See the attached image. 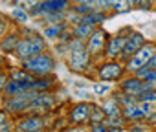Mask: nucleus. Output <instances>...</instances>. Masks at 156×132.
<instances>
[{"label":"nucleus","mask_w":156,"mask_h":132,"mask_svg":"<svg viewBox=\"0 0 156 132\" xmlns=\"http://www.w3.org/2000/svg\"><path fill=\"white\" fill-rule=\"evenodd\" d=\"M24 68H26L28 72L44 75V74L51 72V68H53V61H51V57H50L48 53L42 51V53H37V55H33L31 59H28V61L24 62Z\"/></svg>","instance_id":"obj_1"},{"label":"nucleus","mask_w":156,"mask_h":132,"mask_svg":"<svg viewBox=\"0 0 156 132\" xmlns=\"http://www.w3.org/2000/svg\"><path fill=\"white\" fill-rule=\"evenodd\" d=\"M154 50H156V48H154L152 44H143V46L129 59V70H130V72H138L140 68H143V66L156 55Z\"/></svg>","instance_id":"obj_2"},{"label":"nucleus","mask_w":156,"mask_h":132,"mask_svg":"<svg viewBox=\"0 0 156 132\" xmlns=\"http://www.w3.org/2000/svg\"><path fill=\"white\" fill-rule=\"evenodd\" d=\"M90 61V53L87 48H83L79 42L72 44V55H70V66L73 70H83L88 66Z\"/></svg>","instance_id":"obj_3"},{"label":"nucleus","mask_w":156,"mask_h":132,"mask_svg":"<svg viewBox=\"0 0 156 132\" xmlns=\"http://www.w3.org/2000/svg\"><path fill=\"white\" fill-rule=\"evenodd\" d=\"M123 74V66L119 62H108L99 68V77L101 81H116Z\"/></svg>","instance_id":"obj_4"},{"label":"nucleus","mask_w":156,"mask_h":132,"mask_svg":"<svg viewBox=\"0 0 156 132\" xmlns=\"http://www.w3.org/2000/svg\"><path fill=\"white\" fill-rule=\"evenodd\" d=\"M105 42H107V33L103 30H96L88 37V46H87L88 53H94V55L96 53H101L103 48H105Z\"/></svg>","instance_id":"obj_5"},{"label":"nucleus","mask_w":156,"mask_h":132,"mask_svg":"<svg viewBox=\"0 0 156 132\" xmlns=\"http://www.w3.org/2000/svg\"><path fill=\"white\" fill-rule=\"evenodd\" d=\"M66 8H68V0H46V2L39 4L33 9V13L35 15H39V13H59Z\"/></svg>","instance_id":"obj_6"},{"label":"nucleus","mask_w":156,"mask_h":132,"mask_svg":"<svg viewBox=\"0 0 156 132\" xmlns=\"http://www.w3.org/2000/svg\"><path fill=\"white\" fill-rule=\"evenodd\" d=\"M143 44H145L143 35H141V33H132V35L127 39V42H125V48H123V51H121V57H123V59H127V57L134 55V53H136Z\"/></svg>","instance_id":"obj_7"},{"label":"nucleus","mask_w":156,"mask_h":132,"mask_svg":"<svg viewBox=\"0 0 156 132\" xmlns=\"http://www.w3.org/2000/svg\"><path fill=\"white\" fill-rule=\"evenodd\" d=\"M90 114H92V106L88 103H79V105H75L70 110V121H73V123H85L87 119H90Z\"/></svg>","instance_id":"obj_8"},{"label":"nucleus","mask_w":156,"mask_h":132,"mask_svg":"<svg viewBox=\"0 0 156 132\" xmlns=\"http://www.w3.org/2000/svg\"><path fill=\"white\" fill-rule=\"evenodd\" d=\"M17 55L20 57V59H31L33 55H37V51H35V48H33V44H31V40L30 39H24V40H19V44H17Z\"/></svg>","instance_id":"obj_9"},{"label":"nucleus","mask_w":156,"mask_h":132,"mask_svg":"<svg viewBox=\"0 0 156 132\" xmlns=\"http://www.w3.org/2000/svg\"><path fill=\"white\" fill-rule=\"evenodd\" d=\"M123 90L129 96H140V94H143V81H140V79H129V81L123 83Z\"/></svg>","instance_id":"obj_10"},{"label":"nucleus","mask_w":156,"mask_h":132,"mask_svg":"<svg viewBox=\"0 0 156 132\" xmlns=\"http://www.w3.org/2000/svg\"><path fill=\"white\" fill-rule=\"evenodd\" d=\"M127 39H129V37H114V39L110 40V44H108V55H110V57H118V55L123 51Z\"/></svg>","instance_id":"obj_11"},{"label":"nucleus","mask_w":156,"mask_h":132,"mask_svg":"<svg viewBox=\"0 0 156 132\" xmlns=\"http://www.w3.org/2000/svg\"><path fill=\"white\" fill-rule=\"evenodd\" d=\"M42 125H44V121H42L41 117H30V119L22 121V123L19 125V128H20L22 132H35V130H41Z\"/></svg>","instance_id":"obj_12"},{"label":"nucleus","mask_w":156,"mask_h":132,"mask_svg":"<svg viewBox=\"0 0 156 132\" xmlns=\"http://www.w3.org/2000/svg\"><path fill=\"white\" fill-rule=\"evenodd\" d=\"M31 106L33 108H41V110H50L53 106V99L48 94H39V97L31 103Z\"/></svg>","instance_id":"obj_13"},{"label":"nucleus","mask_w":156,"mask_h":132,"mask_svg":"<svg viewBox=\"0 0 156 132\" xmlns=\"http://www.w3.org/2000/svg\"><path fill=\"white\" fill-rule=\"evenodd\" d=\"M103 112L108 116V117H114V116H119V101L118 97L114 99H108L103 103Z\"/></svg>","instance_id":"obj_14"},{"label":"nucleus","mask_w":156,"mask_h":132,"mask_svg":"<svg viewBox=\"0 0 156 132\" xmlns=\"http://www.w3.org/2000/svg\"><path fill=\"white\" fill-rule=\"evenodd\" d=\"M73 33H75V37L79 39V40H83V39H87V37H90L94 31H92V26L90 24H87V22H83V24H79L75 30H73Z\"/></svg>","instance_id":"obj_15"},{"label":"nucleus","mask_w":156,"mask_h":132,"mask_svg":"<svg viewBox=\"0 0 156 132\" xmlns=\"http://www.w3.org/2000/svg\"><path fill=\"white\" fill-rule=\"evenodd\" d=\"M108 6L118 11V13H127L130 9V2L129 0H108Z\"/></svg>","instance_id":"obj_16"},{"label":"nucleus","mask_w":156,"mask_h":132,"mask_svg":"<svg viewBox=\"0 0 156 132\" xmlns=\"http://www.w3.org/2000/svg\"><path fill=\"white\" fill-rule=\"evenodd\" d=\"M125 116H127V119H141V117H145V112L141 110V106H127Z\"/></svg>","instance_id":"obj_17"},{"label":"nucleus","mask_w":156,"mask_h":132,"mask_svg":"<svg viewBox=\"0 0 156 132\" xmlns=\"http://www.w3.org/2000/svg\"><path fill=\"white\" fill-rule=\"evenodd\" d=\"M28 39L31 40V44H33V48H35L37 53H42V51L46 50V42H44L42 37H39V35H30Z\"/></svg>","instance_id":"obj_18"},{"label":"nucleus","mask_w":156,"mask_h":132,"mask_svg":"<svg viewBox=\"0 0 156 132\" xmlns=\"http://www.w3.org/2000/svg\"><path fill=\"white\" fill-rule=\"evenodd\" d=\"M101 20H105V15L103 13H88L85 19H83V22H87V24H90V26H94V24H98V22H101Z\"/></svg>","instance_id":"obj_19"},{"label":"nucleus","mask_w":156,"mask_h":132,"mask_svg":"<svg viewBox=\"0 0 156 132\" xmlns=\"http://www.w3.org/2000/svg\"><path fill=\"white\" fill-rule=\"evenodd\" d=\"M13 19H17L19 22H22V24H24V22H28V20H30V15L26 13V9H24V8H15V9H13Z\"/></svg>","instance_id":"obj_20"},{"label":"nucleus","mask_w":156,"mask_h":132,"mask_svg":"<svg viewBox=\"0 0 156 132\" xmlns=\"http://www.w3.org/2000/svg\"><path fill=\"white\" fill-rule=\"evenodd\" d=\"M19 44V40H17V37L15 35H11V37H8L2 44H0V46H2V50H6V51H11V50H15V46Z\"/></svg>","instance_id":"obj_21"},{"label":"nucleus","mask_w":156,"mask_h":132,"mask_svg":"<svg viewBox=\"0 0 156 132\" xmlns=\"http://www.w3.org/2000/svg\"><path fill=\"white\" fill-rule=\"evenodd\" d=\"M11 77H13V81H35L30 74H26V72H22V70H15V72L11 74Z\"/></svg>","instance_id":"obj_22"},{"label":"nucleus","mask_w":156,"mask_h":132,"mask_svg":"<svg viewBox=\"0 0 156 132\" xmlns=\"http://www.w3.org/2000/svg\"><path fill=\"white\" fill-rule=\"evenodd\" d=\"M61 30H62V26H51V28H46L44 30V37H50V39H55V37H59V33H61Z\"/></svg>","instance_id":"obj_23"},{"label":"nucleus","mask_w":156,"mask_h":132,"mask_svg":"<svg viewBox=\"0 0 156 132\" xmlns=\"http://www.w3.org/2000/svg\"><path fill=\"white\" fill-rule=\"evenodd\" d=\"M94 92H96L98 96H105V94L110 92V86L105 85V83H98V85H94Z\"/></svg>","instance_id":"obj_24"},{"label":"nucleus","mask_w":156,"mask_h":132,"mask_svg":"<svg viewBox=\"0 0 156 132\" xmlns=\"http://www.w3.org/2000/svg\"><path fill=\"white\" fill-rule=\"evenodd\" d=\"M103 114H105V112H103L101 108H94V110H92V114H90V119H92V123H94V125L101 123V119H103Z\"/></svg>","instance_id":"obj_25"},{"label":"nucleus","mask_w":156,"mask_h":132,"mask_svg":"<svg viewBox=\"0 0 156 132\" xmlns=\"http://www.w3.org/2000/svg\"><path fill=\"white\" fill-rule=\"evenodd\" d=\"M17 4H19V8H35L37 4H39V0H17Z\"/></svg>","instance_id":"obj_26"},{"label":"nucleus","mask_w":156,"mask_h":132,"mask_svg":"<svg viewBox=\"0 0 156 132\" xmlns=\"http://www.w3.org/2000/svg\"><path fill=\"white\" fill-rule=\"evenodd\" d=\"M140 96H141V101H145V103L156 101V92H154V90H151V92H145V94H140Z\"/></svg>","instance_id":"obj_27"},{"label":"nucleus","mask_w":156,"mask_h":132,"mask_svg":"<svg viewBox=\"0 0 156 132\" xmlns=\"http://www.w3.org/2000/svg\"><path fill=\"white\" fill-rule=\"evenodd\" d=\"M92 132H107V128H105V125H103V123H98V125H94V127H92Z\"/></svg>","instance_id":"obj_28"},{"label":"nucleus","mask_w":156,"mask_h":132,"mask_svg":"<svg viewBox=\"0 0 156 132\" xmlns=\"http://www.w3.org/2000/svg\"><path fill=\"white\" fill-rule=\"evenodd\" d=\"M145 81H152V83L156 81V68H154V70H151V72L145 75Z\"/></svg>","instance_id":"obj_29"},{"label":"nucleus","mask_w":156,"mask_h":132,"mask_svg":"<svg viewBox=\"0 0 156 132\" xmlns=\"http://www.w3.org/2000/svg\"><path fill=\"white\" fill-rule=\"evenodd\" d=\"M154 2V0H141V4H140V8L141 9H151V4Z\"/></svg>","instance_id":"obj_30"},{"label":"nucleus","mask_w":156,"mask_h":132,"mask_svg":"<svg viewBox=\"0 0 156 132\" xmlns=\"http://www.w3.org/2000/svg\"><path fill=\"white\" fill-rule=\"evenodd\" d=\"M92 13V6H79L77 8V13Z\"/></svg>","instance_id":"obj_31"},{"label":"nucleus","mask_w":156,"mask_h":132,"mask_svg":"<svg viewBox=\"0 0 156 132\" xmlns=\"http://www.w3.org/2000/svg\"><path fill=\"white\" fill-rule=\"evenodd\" d=\"M6 81H8V77H6V74H0V90H2V88H4V86L8 85Z\"/></svg>","instance_id":"obj_32"},{"label":"nucleus","mask_w":156,"mask_h":132,"mask_svg":"<svg viewBox=\"0 0 156 132\" xmlns=\"http://www.w3.org/2000/svg\"><path fill=\"white\" fill-rule=\"evenodd\" d=\"M141 110L145 112V116L151 114V105H149V103H143V105H141Z\"/></svg>","instance_id":"obj_33"},{"label":"nucleus","mask_w":156,"mask_h":132,"mask_svg":"<svg viewBox=\"0 0 156 132\" xmlns=\"http://www.w3.org/2000/svg\"><path fill=\"white\" fill-rule=\"evenodd\" d=\"M77 2H79L81 6H92V4L96 2V0H77Z\"/></svg>","instance_id":"obj_34"},{"label":"nucleus","mask_w":156,"mask_h":132,"mask_svg":"<svg viewBox=\"0 0 156 132\" xmlns=\"http://www.w3.org/2000/svg\"><path fill=\"white\" fill-rule=\"evenodd\" d=\"M4 30H6V20H4V19H0V35L4 33Z\"/></svg>","instance_id":"obj_35"},{"label":"nucleus","mask_w":156,"mask_h":132,"mask_svg":"<svg viewBox=\"0 0 156 132\" xmlns=\"http://www.w3.org/2000/svg\"><path fill=\"white\" fill-rule=\"evenodd\" d=\"M9 130H11L9 125H0V132H9Z\"/></svg>","instance_id":"obj_36"},{"label":"nucleus","mask_w":156,"mask_h":132,"mask_svg":"<svg viewBox=\"0 0 156 132\" xmlns=\"http://www.w3.org/2000/svg\"><path fill=\"white\" fill-rule=\"evenodd\" d=\"M130 2V6H138L140 8V4H141V0H129Z\"/></svg>","instance_id":"obj_37"},{"label":"nucleus","mask_w":156,"mask_h":132,"mask_svg":"<svg viewBox=\"0 0 156 132\" xmlns=\"http://www.w3.org/2000/svg\"><path fill=\"white\" fill-rule=\"evenodd\" d=\"M66 132H83L81 128H70V130H66Z\"/></svg>","instance_id":"obj_38"},{"label":"nucleus","mask_w":156,"mask_h":132,"mask_svg":"<svg viewBox=\"0 0 156 132\" xmlns=\"http://www.w3.org/2000/svg\"><path fill=\"white\" fill-rule=\"evenodd\" d=\"M4 119H6V116H4L2 112H0V123H4Z\"/></svg>","instance_id":"obj_39"},{"label":"nucleus","mask_w":156,"mask_h":132,"mask_svg":"<svg viewBox=\"0 0 156 132\" xmlns=\"http://www.w3.org/2000/svg\"><path fill=\"white\" fill-rule=\"evenodd\" d=\"M151 121H152V123H156V116H151Z\"/></svg>","instance_id":"obj_40"},{"label":"nucleus","mask_w":156,"mask_h":132,"mask_svg":"<svg viewBox=\"0 0 156 132\" xmlns=\"http://www.w3.org/2000/svg\"><path fill=\"white\" fill-rule=\"evenodd\" d=\"M110 132H119V128H112V130H110Z\"/></svg>","instance_id":"obj_41"},{"label":"nucleus","mask_w":156,"mask_h":132,"mask_svg":"<svg viewBox=\"0 0 156 132\" xmlns=\"http://www.w3.org/2000/svg\"><path fill=\"white\" fill-rule=\"evenodd\" d=\"M154 112H156V108H154Z\"/></svg>","instance_id":"obj_42"}]
</instances>
